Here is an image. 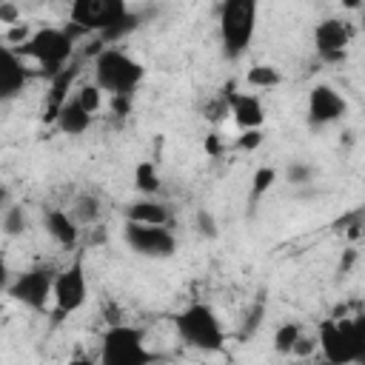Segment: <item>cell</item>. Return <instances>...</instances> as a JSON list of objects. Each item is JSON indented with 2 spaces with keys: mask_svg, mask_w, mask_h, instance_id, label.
I'll list each match as a JSON object with an SVG mask.
<instances>
[{
  "mask_svg": "<svg viewBox=\"0 0 365 365\" xmlns=\"http://www.w3.org/2000/svg\"><path fill=\"white\" fill-rule=\"evenodd\" d=\"M29 37H31V29H29L26 23H14V26H9V31H6V43H9V46H23Z\"/></svg>",
  "mask_w": 365,
  "mask_h": 365,
  "instance_id": "f546056e",
  "label": "cell"
},
{
  "mask_svg": "<svg viewBox=\"0 0 365 365\" xmlns=\"http://www.w3.org/2000/svg\"><path fill=\"white\" fill-rule=\"evenodd\" d=\"M9 285H11V268H9L6 257L0 254V294H6V291H9Z\"/></svg>",
  "mask_w": 365,
  "mask_h": 365,
  "instance_id": "d590c367",
  "label": "cell"
},
{
  "mask_svg": "<svg viewBox=\"0 0 365 365\" xmlns=\"http://www.w3.org/2000/svg\"><path fill=\"white\" fill-rule=\"evenodd\" d=\"M222 94L228 100V114H231V120L237 123L240 131L242 128H262V123H265V106H262V100L257 94L237 91L234 83H228L222 88Z\"/></svg>",
  "mask_w": 365,
  "mask_h": 365,
  "instance_id": "5bb4252c",
  "label": "cell"
},
{
  "mask_svg": "<svg viewBox=\"0 0 365 365\" xmlns=\"http://www.w3.org/2000/svg\"><path fill=\"white\" fill-rule=\"evenodd\" d=\"M245 83H248L251 88H274V86L282 83V74H279L277 66L257 63V66H251V68L245 71Z\"/></svg>",
  "mask_w": 365,
  "mask_h": 365,
  "instance_id": "44dd1931",
  "label": "cell"
},
{
  "mask_svg": "<svg viewBox=\"0 0 365 365\" xmlns=\"http://www.w3.org/2000/svg\"><path fill=\"white\" fill-rule=\"evenodd\" d=\"M174 331L185 348L214 354L225 345V331L217 311L208 302H191L174 317Z\"/></svg>",
  "mask_w": 365,
  "mask_h": 365,
  "instance_id": "277c9868",
  "label": "cell"
},
{
  "mask_svg": "<svg viewBox=\"0 0 365 365\" xmlns=\"http://www.w3.org/2000/svg\"><path fill=\"white\" fill-rule=\"evenodd\" d=\"M54 268L51 265H34L23 274H17L9 285V297L31 311H46L48 299H51V288H54Z\"/></svg>",
  "mask_w": 365,
  "mask_h": 365,
  "instance_id": "30bf717a",
  "label": "cell"
},
{
  "mask_svg": "<svg viewBox=\"0 0 365 365\" xmlns=\"http://www.w3.org/2000/svg\"><path fill=\"white\" fill-rule=\"evenodd\" d=\"M274 182H277V168H271V165H259L257 171H254V177H251V191H248V202L251 205H257L271 188H274Z\"/></svg>",
  "mask_w": 365,
  "mask_h": 365,
  "instance_id": "7402d4cb",
  "label": "cell"
},
{
  "mask_svg": "<svg viewBox=\"0 0 365 365\" xmlns=\"http://www.w3.org/2000/svg\"><path fill=\"white\" fill-rule=\"evenodd\" d=\"M225 114H228V100H225V94H220L217 100H211V103L205 106V117H208L211 123H220Z\"/></svg>",
  "mask_w": 365,
  "mask_h": 365,
  "instance_id": "4dcf8cb0",
  "label": "cell"
},
{
  "mask_svg": "<svg viewBox=\"0 0 365 365\" xmlns=\"http://www.w3.org/2000/svg\"><path fill=\"white\" fill-rule=\"evenodd\" d=\"M74 31L66 26H43L37 31H31V37L17 48L23 57L34 60L40 66V74L43 77H54L63 66L71 63V54H74Z\"/></svg>",
  "mask_w": 365,
  "mask_h": 365,
  "instance_id": "5b68a950",
  "label": "cell"
},
{
  "mask_svg": "<svg viewBox=\"0 0 365 365\" xmlns=\"http://www.w3.org/2000/svg\"><path fill=\"white\" fill-rule=\"evenodd\" d=\"M128 11V0H71L68 26L80 34H100Z\"/></svg>",
  "mask_w": 365,
  "mask_h": 365,
  "instance_id": "ba28073f",
  "label": "cell"
},
{
  "mask_svg": "<svg viewBox=\"0 0 365 365\" xmlns=\"http://www.w3.org/2000/svg\"><path fill=\"white\" fill-rule=\"evenodd\" d=\"M354 259H356V251H354V248H348V251H345V257L339 259V268H336V271H339V274H348V271H351V265H354Z\"/></svg>",
  "mask_w": 365,
  "mask_h": 365,
  "instance_id": "74e56055",
  "label": "cell"
},
{
  "mask_svg": "<svg viewBox=\"0 0 365 365\" xmlns=\"http://www.w3.org/2000/svg\"><path fill=\"white\" fill-rule=\"evenodd\" d=\"M43 222H46V231L51 234V240L60 245V248H74L77 245V240H80V222L68 214V211H63V208H48L46 211V217H43Z\"/></svg>",
  "mask_w": 365,
  "mask_h": 365,
  "instance_id": "9a60e30c",
  "label": "cell"
},
{
  "mask_svg": "<svg viewBox=\"0 0 365 365\" xmlns=\"http://www.w3.org/2000/svg\"><path fill=\"white\" fill-rule=\"evenodd\" d=\"M157 359L154 351L145 348V331L114 322L106 328L100 342V362L103 365H151Z\"/></svg>",
  "mask_w": 365,
  "mask_h": 365,
  "instance_id": "8992f818",
  "label": "cell"
},
{
  "mask_svg": "<svg viewBox=\"0 0 365 365\" xmlns=\"http://www.w3.org/2000/svg\"><path fill=\"white\" fill-rule=\"evenodd\" d=\"M194 228H197V234H200V237H205V240H217V237H220L217 217H214L211 211H205V208H200V211H197V217H194Z\"/></svg>",
  "mask_w": 365,
  "mask_h": 365,
  "instance_id": "4316f807",
  "label": "cell"
},
{
  "mask_svg": "<svg viewBox=\"0 0 365 365\" xmlns=\"http://www.w3.org/2000/svg\"><path fill=\"white\" fill-rule=\"evenodd\" d=\"M317 348L331 365L365 362V317H331L322 319Z\"/></svg>",
  "mask_w": 365,
  "mask_h": 365,
  "instance_id": "6da1fadb",
  "label": "cell"
},
{
  "mask_svg": "<svg viewBox=\"0 0 365 365\" xmlns=\"http://www.w3.org/2000/svg\"><path fill=\"white\" fill-rule=\"evenodd\" d=\"M317 348V339H311V336H305V334H299V339L294 342V348H291V354L294 356H308L311 351Z\"/></svg>",
  "mask_w": 365,
  "mask_h": 365,
  "instance_id": "836d02e7",
  "label": "cell"
},
{
  "mask_svg": "<svg viewBox=\"0 0 365 365\" xmlns=\"http://www.w3.org/2000/svg\"><path fill=\"white\" fill-rule=\"evenodd\" d=\"M125 220L131 222H148V225H168L171 222V208L163 200L143 197L125 205Z\"/></svg>",
  "mask_w": 365,
  "mask_h": 365,
  "instance_id": "e0dca14e",
  "label": "cell"
},
{
  "mask_svg": "<svg viewBox=\"0 0 365 365\" xmlns=\"http://www.w3.org/2000/svg\"><path fill=\"white\" fill-rule=\"evenodd\" d=\"M262 140H265L262 128H242L240 137L234 140V145H237L240 151H257V148L262 145Z\"/></svg>",
  "mask_w": 365,
  "mask_h": 365,
  "instance_id": "83f0119b",
  "label": "cell"
},
{
  "mask_svg": "<svg viewBox=\"0 0 365 365\" xmlns=\"http://www.w3.org/2000/svg\"><path fill=\"white\" fill-rule=\"evenodd\" d=\"M299 334H302V325H299L297 319L279 322L277 331H274V351H277V354H291V348H294V342L299 339Z\"/></svg>",
  "mask_w": 365,
  "mask_h": 365,
  "instance_id": "603a6c76",
  "label": "cell"
},
{
  "mask_svg": "<svg viewBox=\"0 0 365 365\" xmlns=\"http://www.w3.org/2000/svg\"><path fill=\"white\" fill-rule=\"evenodd\" d=\"M351 37L354 31L342 17H325L314 26V51L325 63H342L348 57Z\"/></svg>",
  "mask_w": 365,
  "mask_h": 365,
  "instance_id": "7c38bea8",
  "label": "cell"
},
{
  "mask_svg": "<svg viewBox=\"0 0 365 365\" xmlns=\"http://www.w3.org/2000/svg\"><path fill=\"white\" fill-rule=\"evenodd\" d=\"M348 114V100L328 83H317L311 91H308V125L314 131L319 128H328L334 123H339L342 117Z\"/></svg>",
  "mask_w": 365,
  "mask_h": 365,
  "instance_id": "8fae6325",
  "label": "cell"
},
{
  "mask_svg": "<svg viewBox=\"0 0 365 365\" xmlns=\"http://www.w3.org/2000/svg\"><path fill=\"white\" fill-rule=\"evenodd\" d=\"M134 106V97H111V114L117 117H128Z\"/></svg>",
  "mask_w": 365,
  "mask_h": 365,
  "instance_id": "d6a6232c",
  "label": "cell"
},
{
  "mask_svg": "<svg viewBox=\"0 0 365 365\" xmlns=\"http://www.w3.org/2000/svg\"><path fill=\"white\" fill-rule=\"evenodd\" d=\"M0 225H3V234H9V237H20V234L29 228V217H26L23 205H6V208H3V220H0Z\"/></svg>",
  "mask_w": 365,
  "mask_h": 365,
  "instance_id": "d4e9b609",
  "label": "cell"
},
{
  "mask_svg": "<svg viewBox=\"0 0 365 365\" xmlns=\"http://www.w3.org/2000/svg\"><path fill=\"white\" fill-rule=\"evenodd\" d=\"M145 77V66L117 46H103L94 54V86L111 97H134Z\"/></svg>",
  "mask_w": 365,
  "mask_h": 365,
  "instance_id": "7a4b0ae2",
  "label": "cell"
},
{
  "mask_svg": "<svg viewBox=\"0 0 365 365\" xmlns=\"http://www.w3.org/2000/svg\"><path fill=\"white\" fill-rule=\"evenodd\" d=\"M77 71H80V68H77L74 63H68V66H63L54 77H48V94H46V108H43V117H46L48 123H54L60 106L68 100V88H71Z\"/></svg>",
  "mask_w": 365,
  "mask_h": 365,
  "instance_id": "2e32d148",
  "label": "cell"
},
{
  "mask_svg": "<svg viewBox=\"0 0 365 365\" xmlns=\"http://www.w3.org/2000/svg\"><path fill=\"white\" fill-rule=\"evenodd\" d=\"M222 148H225V145H222V137H220L217 131L205 137V154H211V157H220V154H222Z\"/></svg>",
  "mask_w": 365,
  "mask_h": 365,
  "instance_id": "e575fe53",
  "label": "cell"
},
{
  "mask_svg": "<svg viewBox=\"0 0 365 365\" xmlns=\"http://www.w3.org/2000/svg\"><path fill=\"white\" fill-rule=\"evenodd\" d=\"M54 125L60 134H68V137H80L88 131L91 125V114L77 103V100H66L54 117Z\"/></svg>",
  "mask_w": 365,
  "mask_h": 365,
  "instance_id": "ac0fdd59",
  "label": "cell"
},
{
  "mask_svg": "<svg viewBox=\"0 0 365 365\" xmlns=\"http://www.w3.org/2000/svg\"><path fill=\"white\" fill-rule=\"evenodd\" d=\"M71 217L80 222V225H91L100 220V200L94 194H80L74 200V208H71Z\"/></svg>",
  "mask_w": 365,
  "mask_h": 365,
  "instance_id": "cb8c5ba5",
  "label": "cell"
},
{
  "mask_svg": "<svg viewBox=\"0 0 365 365\" xmlns=\"http://www.w3.org/2000/svg\"><path fill=\"white\" fill-rule=\"evenodd\" d=\"M134 188L143 194V197H154L160 191V168L154 160H143L137 163L134 168Z\"/></svg>",
  "mask_w": 365,
  "mask_h": 365,
  "instance_id": "ffe728a7",
  "label": "cell"
},
{
  "mask_svg": "<svg viewBox=\"0 0 365 365\" xmlns=\"http://www.w3.org/2000/svg\"><path fill=\"white\" fill-rule=\"evenodd\" d=\"M217 23H220L222 54L228 60H240L257 34L259 0H220Z\"/></svg>",
  "mask_w": 365,
  "mask_h": 365,
  "instance_id": "3957f363",
  "label": "cell"
},
{
  "mask_svg": "<svg viewBox=\"0 0 365 365\" xmlns=\"http://www.w3.org/2000/svg\"><path fill=\"white\" fill-rule=\"evenodd\" d=\"M259 317H262V305H257V308H254V314H248V319H245V328H242V336H248V334H254V331H257V325H259Z\"/></svg>",
  "mask_w": 365,
  "mask_h": 365,
  "instance_id": "8d00e7d4",
  "label": "cell"
},
{
  "mask_svg": "<svg viewBox=\"0 0 365 365\" xmlns=\"http://www.w3.org/2000/svg\"><path fill=\"white\" fill-rule=\"evenodd\" d=\"M51 299H54V317L63 319L74 311H80L88 299V279H86V265L83 257H74L66 268H60L54 274V288H51Z\"/></svg>",
  "mask_w": 365,
  "mask_h": 365,
  "instance_id": "52a82bcc",
  "label": "cell"
},
{
  "mask_svg": "<svg viewBox=\"0 0 365 365\" xmlns=\"http://www.w3.org/2000/svg\"><path fill=\"white\" fill-rule=\"evenodd\" d=\"M362 6V0H342V9H348V11H356Z\"/></svg>",
  "mask_w": 365,
  "mask_h": 365,
  "instance_id": "f35d334b",
  "label": "cell"
},
{
  "mask_svg": "<svg viewBox=\"0 0 365 365\" xmlns=\"http://www.w3.org/2000/svg\"><path fill=\"white\" fill-rule=\"evenodd\" d=\"M9 205V188L0 182V208H6Z\"/></svg>",
  "mask_w": 365,
  "mask_h": 365,
  "instance_id": "ab89813d",
  "label": "cell"
},
{
  "mask_svg": "<svg viewBox=\"0 0 365 365\" xmlns=\"http://www.w3.org/2000/svg\"><path fill=\"white\" fill-rule=\"evenodd\" d=\"M123 240L137 257H148V259H168L177 251V237L171 234L168 225H148V222L125 220Z\"/></svg>",
  "mask_w": 365,
  "mask_h": 365,
  "instance_id": "9c48e42d",
  "label": "cell"
},
{
  "mask_svg": "<svg viewBox=\"0 0 365 365\" xmlns=\"http://www.w3.org/2000/svg\"><path fill=\"white\" fill-rule=\"evenodd\" d=\"M143 26V14H137V11H125L114 26H108L106 31H100L97 37H100V43H106V46H111V43H120L123 37H128L131 31H137Z\"/></svg>",
  "mask_w": 365,
  "mask_h": 365,
  "instance_id": "d6986e66",
  "label": "cell"
},
{
  "mask_svg": "<svg viewBox=\"0 0 365 365\" xmlns=\"http://www.w3.org/2000/svg\"><path fill=\"white\" fill-rule=\"evenodd\" d=\"M91 117L100 111V106H103V91H100V86H94V83H86V86H80L77 88V97H74Z\"/></svg>",
  "mask_w": 365,
  "mask_h": 365,
  "instance_id": "484cf974",
  "label": "cell"
},
{
  "mask_svg": "<svg viewBox=\"0 0 365 365\" xmlns=\"http://www.w3.org/2000/svg\"><path fill=\"white\" fill-rule=\"evenodd\" d=\"M0 23H6V26L20 23V9L14 3H9V0H0Z\"/></svg>",
  "mask_w": 365,
  "mask_h": 365,
  "instance_id": "1f68e13d",
  "label": "cell"
},
{
  "mask_svg": "<svg viewBox=\"0 0 365 365\" xmlns=\"http://www.w3.org/2000/svg\"><path fill=\"white\" fill-rule=\"evenodd\" d=\"M31 80V68L26 66V57L9 46L6 40L0 43V106L14 100Z\"/></svg>",
  "mask_w": 365,
  "mask_h": 365,
  "instance_id": "4fadbf2b",
  "label": "cell"
},
{
  "mask_svg": "<svg viewBox=\"0 0 365 365\" xmlns=\"http://www.w3.org/2000/svg\"><path fill=\"white\" fill-rule=\"evenodd\" d=\"M311 177H314V168L308 163H291L285 168V180L291 185H305V182H311Z\"/></svg>",
  "mask_w": 365,
  "mask_h": 365,
  "instance_id": "f1b7e54d",
  "label": "cell"
}]
</instances>
